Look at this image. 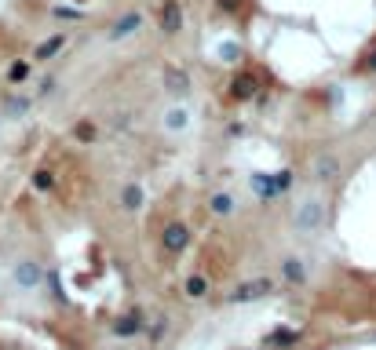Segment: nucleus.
I'll return each instance as SVG.
<instances>
[{
  "instance_id": "1",
  "label": "nucleus",
  "mask_w": 376,
  "mask_h": 350,
  "mask_svg": "<svg viewBox=\"0 0 376 350\" xmlns=\"http://www.w3.org/2000/svg\"><path fill=\"white\" fill-rule=\"evenodd\" d=\"M329 219V208H325V197L318 190H307L296 197V205H292V230L300 237H315Z\"/></svg>"
},
{
  "instance_id": "2",
  "label": "nucleus",
  "mask_w": 376,
  "mask_h": 350,
  "mask_svg": "<svg viewBox=\"0 0 376 350\" xmlns=\"http://www.w3.org/2000/svg\"><path fill=\"white\" fill-rule=\"evenodd\" d=\"M11 284L18 292H40L48 284V270H44V262L40 259H15V267H11Z\"/></svg>"
},
{
  "instance_id": "3",
  "label": "nucleus",
  "mask_w": 376,
  "mask_h": 350,
  "mask_svg": "<svg viewBox=\"0 0 376 350\" xmlns=\"http://www.w3.org/2000/svg\"><path fill=\"white\" fill-rule=\"evenodd\" d=\"M274 289H278L274 277H248V281L234 284V289L226 292V303L231 306H248V303H260L267 296H274Z\"/></svg>"
},
{
  "instance_id": "4",
  "label": "nucleus",
  "mask_w": 376,
  "mask_h": 350,
  "mask_svg": "<svg viewBox=\"0 0 376 350\" xmlns=\"http://www.w3.org/2000/svg\"><path fill=\"white\" fill-rule=\"evenodd\" d=\"M157 124H161L164 135H186V131L194 128V109L186 106L183 99H172L169 106L161 109V121Z\"/></svg>"
},
{
  "instance_id": "5",
  "label": "nucleus",
  "mask_w": 376,
  "mask_h": 350,
  "mask_svg": "<svg viewBox=\"0 0 376 350\" xmlns=\"http://www.w3.org/2000/svg\"><path fill=\"white\" fill-rule=\"evenodd\" d=\"M146 26V15L142 11H124L121 18L110 22V30H107V40L110 44H121V40H132L139 30Z\"/></svg>"
},
{
  "instance_id": "6",
  "label": "nucleus",
  "mask_w": 376,
  "mask_h": 350,
  "mask_svg": "<svg viewBox=\"0 0 376 350\" xmlns=\"http://www.w3.org/2000/svg\"><path fill=\"white\" fill-rule=\"evenodd\" d=\"M161 245H164V252L183 255L186 248H190V227H186V223H169L161 230Z\"/></svg>"
},
{
  "instance_id": "7",
  "label": "nucleus",
  "mask_w": 376,
  "mask_h": 350,
  "mask_svg": "<svg viewBox=\"0 0 376 350\" xmlns=\"http://www.w3.org/2000/svg\"><path fill=\"white\" fill-rule=\"evenodd\" d=\"M161 84H164V92H169L172 99H186V95H190V73H186L183 66H164Z\"/></svg>"
},
{
  "instance_id": "8",
  "label": "nucleus",
  "mask_w": 376,
  "mask_h": 350,
  "mask_svg": "<svg viewBox=\"0 0 376 350\" xmlns=\"http://www.w3.org/2000/svg\"><path fill=\"white\" fill-rule=\"evenodd\" d=\"M208 55H212L216 62H223V66H238L241 44H238V37H216L212 44H208Z\"/></svg>"
},
{
  "instance_id": "9",
  "label": "nucleus",
  "mask_w": 376,
  "mask_h": 350,
  "mask_svg": "<svg viewBox=\"0 0 376 350\" xmlns=\"http://www.w3.org/2000/svg\"><path fill=\"white\" fill-rule=\"evenodd\" d=\"M183 22H186V15L179 8V0H164V4H161V33L164 37H176L183 30Z\"/></svg>"
},
{
  "instance_id": "10",
  "label": "nucleus",
  "mask_w": 376,
  "mask_h": 350,
  "mask_svg": "<svg viewBox=\"0 0 376 350\" xmlns=\"http://www.w3.org/2000/svg\"><path fill=\"white\" fill-rule=\"evenodd\" d=\"M310 175H315L318 183H332L340 175V157L336 153H318V157L310 161Z\"/></svg>"
},
{
  "instance_id": "11",
  "label": "nucleus",
  "mask_w": 376,
  "mask_h": 350,
  "mask_svg": "<svg viewBox=\"0 0 376 350\" xmlns=\"http://www.w3.org/2000/svg\"><path fill=\"white\" fill-rule=\"evenodd\" d=\"M110 328H114V336H117V339H132V336H139L142 328H146V321H142L139 310H128V314H121Z\"/></svg>"
},
{
  "instance_id": "12",
  "label": "nucleus",
  "mask_w": 376,
  "mask_h": 350,
  "mask_svg": "<svg viewBox=\"0 0 376 350\" xmlns=\"http://www.w3.org/2000/svg\"><path fill=\"white\" fill-rule=\"evenodd\" d=\"M248 186H253V193L260 197V201H274V197L281 193L278 179H274V175H267V171H253V175H248Z\"/></svg>"
},
{
  "instance_id": "13",
  "label": "nucleus",
  "mask_w": 376,
  "mask_h": 350,
  "mask_svg": "<svg viewBox=\"0 0 376 350\" xmlns=\"http://www.w3.org/2000/svg\"><path fill=\"white\" fill-rule=\"evenodd\" d=\"M142 205H146V186L142 183H124L121 186V208L128 215H135V212H142Z\"/></svg>"
},
{
  "instance_id": "14",
  "label": "nucleus",
  "mask_w": 376,
  "mask_h": 350,
  "mask_svg": "<svg viewBox=\"0 0 376 350\" xmlns=\"http://www.w3.org/2000/svg\"><path fill=\"white\" fill-rule=\"evenodd\" d=\"M256 92H260V84H256L253 73H238V77L231 80V99H238V102L256 99Z\"/></svg>"
},
{
  "instance_id": "15",
  "label": "nucleus",
  "mask_w": 376,
  "mask_h": 350,
  "mask_svg": "<svg viewBox=\"0 0 376 350\" xmlns=\"http://www.w3.org/2000/svg\"><path fill=\"white\" fill-rule=\"evenodd\" d=\"M281 277L289 284H303L307 281V259L303 255H285L281 259Z\"/></svg>"
},
{
  "instance_id": "16",
  "label": "nucleus",
  "mask_w": 376,
  "mask_h": 350,
  "mask_svg": "<svg viewBox=\"0 0 376 350\" xmlns=\"http://www.w3.org/2000/svg\"><path fill=\"white\" fill-rule=\"evenodd\" d=\"M208 212L219 215V219L234 215V212H238V197H234V193H226V190H216L212 197H208Z\"/></svg>"
},
{
  "instance_id": "17",
  "label": "nucleus",
  "mask_w": 376,
  "mask_h": 350,
  "mask_svg": "<svg viewBox=\"0 0 376 350\" xmlns=\"http://www.w3.org/2000/svg\"><path fill=\"white\" fill-rule=\"evenodd\" d=\"M62 48H66V33H51L48 40H40V44H37L33 62H48V59H51V55H59Z\"/></svg>"
},
{
  "instance_id": "18",
  "label": "nucleus",
  "mask_w": 376,
  "mask_h": 350,
  "mask_svg": "<svg viewBox=\"0 0 376 350\" xmlns=\"http://www.w3.org/2000/svg\"><path fill=\"white\" fill-rule=\"evenodd\" d=\"M296 343H300V328H274V332L267 336V343H263V346L281 350V346H296Z\"/></svg>"
},
{
  "instance_id": "19",
  "label": "nucleus",
  "mask_w": 376,
  "mask_h": 350,
  "mask_svg": "<svg viewBox=\"0 0 376 350\" xmlns=\"http://www.w3.org/2000/svg\"><path fill=\"white\" fill-rule=\"evenodd\" d=\"M26 114H30V99H26V95H8L4 117H8V121H23Z\"/></svg>"
},
{
  "instance_id": "20",
  "label": "nucleus",
  "mask_w": 376,
  "mask_h": 350,
  "mask_svg": "<svg viewBox=\"0 0 376 350\" xmlns=\"http://www.w3.org/2000/svg\"><path fill=\"white\" fill-rule=\"evenodd\" d=\"M183 292H186V299H205L208 296V277L205 274H190L183 281Z\"/></svg>"
},
{
  "instance_id": "21",
  "label": "nucleus",
  "mask_w": 376,
  "mask_h": 350,
  "mask_svg": "<svg viewBox=\"0 0 376 350\" xmlns=\"http://www.w3.org/2000/svg\"><path fill=\"white\" fill-rule=\"evenodd\" d=\"M26 77H30V62H15L11 70H8V80H11V84H23Z\"/></svg>"
},
{
  "instance_id": "22",
  "label": "nucleus",
  "mask_w": 376,
  "mask_h": 350,
  "mask_svg": "<svg viewBox=\"0 0 376 350\" xmlns=\"http://www.w3.org/2000/svg\"><path fill=\"white\" fill-rule=\"evenodd\" d=\"M33 186H37V190H51V186H55V179H51V171H48V168H40V171H33Z\"/></svg>"
},
{
  "instance_id": "23",
  "label": "nucleus",
  "mask_w": 376,
  "mask_h": 350,
  "mask_svg": "<svg viewBox=\"0 0 376 350\" xmlns=\"http://www.w3.org/2000/svg\"><path fill=\"white\" fill-rule=\"evenodd\" d=\"M164 332H169V318H154V325H150V343L164 339Z\"/></svg>"
},
{
  "instance_id": "24",
  "label": "nucleus",
  "mask_w": 376,
  "mask_h": 350,
  "mask_svg": "<svg viewBox=\"0 0 376 350\" xmlns=\"http://www.w3.org/2000/svg\"><path fill=\"white\" fill-rule=\"evenodd\" d=\"M73 135H77L80 143H92V139H95V124H88V121H80V124H77V131H73Z\"/></svg>"
},
{
  "instance_id": "25",
  "label": "nucleus",
  "mask_w": 376,
  "mask_h": 350,
  "mask_svg": "<svg viewBox=\"0 0 376 350\" xmlns=\"http://www.w3.org/2000/svg\"><path fill=\"white\" fill-rule=\"evenodd\" d=\"M274 179H278V190L285 193V190L292 186V171H289V168H281V171H274Z\"/></svg>"
},
{
  "instance_id": "26",
  "label": "nucleus",
  "mask_w": 376,
  "mask_h": 350,
  "mask_svg": "<svg viewBox=\"0 0 376 350\" xmlns=\"http://www.w3.org/2000/svg\"><path fill=\"white\" fill-rule=\"evenodd\" d=\"M48 289H51L55 299H66V296H62V284H59V274H55V270H48Z\"/></svg>"
},
{
  "instance_id": "27",
  "label": "nucleus",
  "mask_w": 376,
  "mask_h": 350,
  "mask_svg": "<svg viewBox=\"0 0 376 350\" xmlns=\"http://www.w3.org/2000/svg\"><path fill=\"white\" fill-rule=\"evenodd\" d=\"M245 4V0H219V11H226V15H234L238 8Z\"/></svg>"
},
{
  "instance_id": "28",
  "label": "nucleus",
  "mask_w": 376,
  "mask_h": 350,
  "mask_svg": "<svg viewBox=\"0 0 376 350\" xmlns=\"http://www.w3.org/2000/svg\"><path fill=\"white\" fill-rule=\"evenodd\" d=\"M51 15H55V18H80V11H73V8H55Z\"/></svg>"
},
{
  "instance_id": "29",
  "label": "nucleus",
  "mask_w": 376,
  "mask_h": 350,
  "mask_svg": "<svg viewBox=\"0 0 376 350\" xmlns=\"http://www.w3.org/2000/svg\"><path fill=\"white\" fill-rule=\"evenodd\" d=\"M365 70H369V73H376V48L365 55Z\"/></svg>"
},
{
  "instance_id": "30",
  "label": "nucleus",
  "mask_w": 376,
  "mask_h": 350,
  "mask_svg": "<svg viewBox=\"0 0 376 350\" xmlns=\"http://www.w3.org/2000/svg\"><path fill=\"white\" fill-rule=\"evenodd\" d=\"M260 350H270V346H260Z\"/></svg>"
}]
</instances>
